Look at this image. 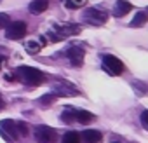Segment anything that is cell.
<instances>
[{
	"label": "cell",
	"instance_id": "obj_1",
	"mask_svg": "<svg viewBox=\"0 0 148 143\" xmlns=\"http://www.w3.org/2000/svg\"><path fill=\"white\" fill-rule=\"evenodd\" d=\"M14 75L19 82L26 84V86H40L45 80V75L40 70L32 68V66H19L14 70Z\"/></svg>",
	"mask_w": 148,
	"mask_h": 143
},
{
	"label": "cell",
	"instance_id": "obj_2",
	"mask_svg": "<svg viewBox=\"0 0 148 143\" xmlns=\"http://www.w3.org/2000/svg\"><path fill=\"white\" fill-rule=\"evenodd\" d=\"M80 33V26L77 25H71V23H64V25H54L49 28L47 32V38L51 42H61L64 40L66 37H71V35H77Z\"/></svg>",
	"mask_w": 148,
	"mask_h": 143
},
{
	"label": "cell",
	"instance_id": "obj_3",
	"mask_svg": "<svg viewBox=\"0 0 148 143\" xmlns=\"http://www.w3.org/2000/svg\"><path fill=\"white\" fill-rule=\"evenodd\" d=\"M82 19L89 25H94V26H101L106 23L108 19V12L103 11V9H98V7H91V9H86L82 12Z\"/></svg>",
	"mask_w": 148,
	"mask_h": 143
},
{
	"label": "cell",
	"instance_id": "obj_4",
	"mask_svg": "<svg viewBox=\"0 0 148 143\" xmlns=\"http://www.w3.org/2000/svg\"><path fill=\"white\" fill-rule=\"evenodd\" d=\"M33 136L37 143H56L58 141V131L49 126H37L33 131Z\"/></svg>",
	"mask_w": 148,
	"mask_h": 143
},
{
	"label": "cell",
	"instance_id": "obj_5",
	"mask_svg": "<svg viewBox=\"0 0 148 143\" xmlns=\"http://www.w3.org/2000/svg\"><path fill=\"white\" fill-rule=\"evenodd\" d=\"M103 68H105V72H108L110 75H120L124 72V63L117 56L106 54V56H103Z\"/></svg>",
	"mask_w": 148,
	"mask_h": 143
},
{
	"label": "cell",
	"instance_id": "obj_6",
	"mask_svg": "<svg viewBox=\"0 0 148 143\" xmlns=\"http://www.w3.org/2000/svg\"><path fill=\"white\" fill-rule=\"evenodd\" d=\"M0 134H2L4 140H7V141L19 140V134H18V129H16V120H12V119L0 120Z\"/></svg>",
	"mask_w": 148,
	"mask_h": 143
},
{
	"label": "cell",
	"instance_id": "obj_7",
	"mask_svg": "<svg viewBox=\"0 0 148 143\" xmlns=\"http://www.w3.org/2000/svg\"><path fill=\"white\" fill-rule=\"evenodd\" d=\"M52 89H54V94L56 96H79L80 94V91L73 86V84H70V82H66V80H56L54 84H52Z\"/></svg>",
	"mask_w": 148,
	"mask_h": 143
},
{
	"label": "cell",
	"instance_id": "obj_8",
	"mask_svg": "<svg viewBox=\"0 0 148 143\" xmlns=\"http://www.w3.org/2000/svg\"><path fill=\"white\" fill-rule=\"evenodd\" d=\"M26 23L25 21H12L5 26V37L11 40H19L21 37L26 35Z\"/></svg>",
	"mask_w": 148,
	"mask_h": 143
},
{
	"label": "cell",
	"instance_id": "obj_9",
	"mask_svg": "<svg viewBox=\"0 0 148 143\" xmlns=\"http://www.w3.org/2000/svg\"><path fill=\"white\" fill-rule=\"evenodd\" d=\"M64 54H66V58L70 59V63H71L73 66H82V65H84L86 51H84L82 47H79V45H71V47L66 49Z\"/></svg>",
	"mask_w": 148,
	"mask_h": 143
},
{
	"label": "cell",
	"instance_id": "obj_10",
	"mask_svg": "<svg viewBox=\"0 0 148 143\" xmlns=\"http://www.w3.org/2000/svg\"><path fill=\"white\" fill-rule=\"evenodd\" d=\"M131 9H132V4H131V2H127V0H117V2H115V7H113V16H115V18H122V16H125Z\"/></svg>",
	"mask_w": 148,
	"mask_h": 143
},
{
	"label": "cell",
	"instance_id": "obj_11",
	"mask_svg": "<svg viewBox=\"0 0 148 143\" xmlns=\"http://www.w3.org/2000/svg\"><path fill=\"white\" fill-rule=\"evenodd\" d=\"M47 9H49V2H47V0H33V2L28 6V11L33 16H38V14L45 12Z\"/></svg>",
	"mask_w": 148,
	"mask_h": 143
},
{
	"label": "cell",
	"instance_id": "obj_12",
	"mask_svg": "<svg viewBox=\"0 0 148 143\" xmlns=\"http://www.w3.org/2000/svg\"><path fill=\"white\" fill-rule=\"evenodd\" d=\"M80 138H82L84 143H99L103 136H101V133H99L98 129H86V131L80 134Z\"/></svg>",
	"mask_w": 148,
	"mask_h": 143
},
{
	"label": "cell",
	"instance_id": "obj_13",
	"mask_svg": "<svg viewBox=\"0 0 148 143\" xmlns=\"http://www.w3.org/2000/svg\"><path fill=\"white\" fill-rule=\"evenodd\" d=\"M45 44H47L45 38H42V40H28V42L25 44V47H26V51H28L30 54H38L40 49H42V45H45Z\"/></svg>",
	"mask_w": 148,
	"mask_h": 143
},
{
	"label": "cell",
	"instance_id": "obj_14",
	"mask_svg": "<svg viewBox=\"0 0 148 143\" xmlns=\"http://www.w3.org/2000/svg\"><path fill=\"white\" fill-rule=\"evenodd\" d=\"M64 124H71V122H77V110L75 108H66L63 113H61V117H59Z\"/></svg>",
	"mask_w": 148,
	"mask_h": 143
},
{
	"label": "cell",
	"instance_id": "obj_15",
	"mask_svg": "<svg viewBox=\"0 0 148 143\" xmlns=\"http://www.w3.org/2000/svg\"><path fill=\"white\" fill-rule=\"evenodd\" d=\"M94 119H96L94 113H91L87 110H77V122H80V124H91Z\"/></svg>",
	"mask_w": 148,
	"mask_h": 143
},
{
	"label": "cell",
	"instance_id": "obj_16",
	"mask_svg": "<svg viewBox=\"0 0 148 143\" xmlns=\"http://www.w3.org/2000/svg\"><path fill=\"white\" fill-rule=\"evenodd\" d=\"M146 19H148V16H146V12H138L134 18H132V21H131V26L132 28H139V26H143L145 23H146Z\"/></svg>",
	"mask_w": 148,
	"mask_h": 143
},
{
	"label": "cell",
	"instance_id": "obj_17",
	"mask_svg": "<svg viewBox=\"0 0 148 143\" xmlns=\"http://www.w3.org/2000/svg\"><path fill=\"white\" fill-rule=\"evenodd\" d=\"M132 89L136 91L138 96H146V94H148V84H145V82H141V80H139V82H138V80L132 82Z\"/></svg>",
	"mask_w": 148,
	"mask_h": 143
},
{
	"label": "cell",
	"instance_id": "obj_18",
	"mask_svg": "<svg viewBox=\"0 0 148 143\" xmlns=\"http://www.w3.org/2000/svg\"><path fill=\"white\" fill-rule=\"evenodd\" d=\"M63 143H80V134L75 131H70L63 136Z\"/></svg>",
	"mask_w": 148,
	"mask_h": 143
},
{
	"label": "cell",
	"instance_id": "obj_19",
	"mask_svg": "<svg viewBox=\"0 0 148 143\" xmlns=\"http://www.w3.org/2000/svg\"><path fill=\"white\" fill-rule=\"evenodd\" d=\"M56 94L54 93H51V94H44V96H40L38 98V103L42 105V107H49V105H52L54 101H56Z\"/></svg>",
	"mask_w": 148,
	"mask_h": 143
},
{
	"label": "cell",
	"instance_id": "obj_20",
	"mask_svg": "<svg viewBox=\"0 0 148 143\" xmlns=\"http://www.w3.org/2000/svg\"><path fill=\"white\" fill-rule=\"evenodd\" d=\"M86 4V0H64V6L68 9H79Z\"/></svg>",
	"mask_w": 148,
	"mask_h": 143
},
{
	"label": "cell",
	"instance_id": "obj_21",
	"mask_svg": "<svg viewBox=\"0 0 148 143\" xmlns=\"http://www.w3.org/2000/svg\"><path fill=\"white\" fill-rule=\"evenodd\" d=\"M16 129L19 136H28V126L25 122H16Z\"/></svg>",
	"mask_w": 148,
	"mask_h": 143
},
{
	"label": "cell",
	"instance_id": "obj_22",
	"mask_svg": "<svg viewBox=\"0 0 148 143\" xmlns=\"http://www.w3.org/2000/svg\"><path fill=\"white\" fill-rule=\"evenodd\" d=\"M9 23H11L9 14H7V12H0V28H5Z\"/></svg>",
	"mask_w": 148,
	"mask_h": 143
},
{
	"label": "cell",
	"instance_id": "obj_23",
	"mask_svg": "<svg viewBox=\"0 0 148 143\" xmlns=\"http://www.w3.org/2000/svg\"><path fill=\"white\" fill-rule=\"evenodd\" d=\"M141 124H143V127L148 131V110H145V112L141 113Z\"/></svg>",
	"mask_w": 148,
	"mask_h": 143
},
{
	"label": "cell",
	"instance_id": "obj_24",
	"mask_svg": "<svg viewBox=\"0 0 148 143\" xmlns=\"http://www.w3.org/2000/svg\"><path fill=\"white\" fill-rule=\"evenodd\" d=\"M5 108V101H4V96L0 94V110H4Z\"/></svg>",
	"mask_w": 148,
	"mask_h": 143
},
{
	"label": "cell",
	"instance_id": "obj_25",
	"mask_svg": "<svg viewBox=\"0 0 148 143\" xmlns=\"http://www.w3.org/2000/svg\"><path fill=\"white\" fill-rule=\"evenodd\" d=\"M4 63H5V56H2V54H0V68L4 66Z\"/></svg>",
	"mask_w": 148,
	"mask_h": 143
},
{
	"label": "cell",
	"instance_id": "obj_26",
	"mask_svg": "<svg viewBox=\"0 0 148 143\" xmlns=\"http://www.w3.org/2000/svg\"><path fill=\"white\" fill-rule=\"evenodd\" d=\"M0 4H2V0H0Z\"/></svg>",
	"mask_w": 148,
	"mask_h": 143
},
{
	"label": "cell",
	"instance_id": "obj_27",
	"mask_svg": "<svg viewBox=\"0 0 148 143\" xmlns=\"http://www.w3.org/2000/svg\"><path fill=\"white\" fill-rule=\"evenodd\" d=\"M115 143H119V141H115Z\"/></svg>",
	"mask_w": 148,
	"mask_h": 143
}]
</instances>
